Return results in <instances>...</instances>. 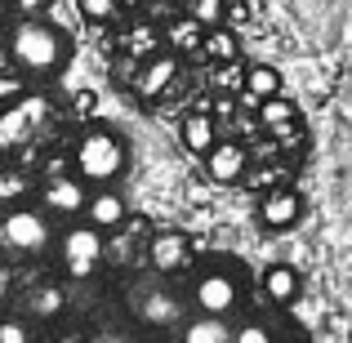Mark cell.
Masks as SVG:
<instances>
[{"label":"cell","mask_w":352,"mask_h":343,"mask_svg":"<svg viewBox=\"0 0 352 343\" xmlns=\"http://www.w3.org/2000/svg\"><path fill=\"white\" fill-rule=\"evenodd\" d=\"M0 241H5V250L18 254V258H41V254L54 250V219L45 214V210L18 201V206H9L5 219H0Z\"/></svg>","instance_id":"3"},{"label":"cell","mask_w":352,"mask_h":343,"mask_svg":"<svg viewBox=\"0 0 352 343\" xmlns=\"http://www.w3.org/2000/svg\"><path fill=\"white\" fill-rule=\"evenodd\" d=\"M27 188H32V183H27V170H5L0 174V201H5V206H18V201L27 197Z\"/></svg>","instance_id":"23"},{"label":"cell","mask_w":352,"mask_h":343,"mask_svg":"<svg viewBox=\"0 0 352 343\" xmlns=\"http://www.w3.org/2000/svg\"><path fill=\"white\" fill-rule=\"evenodd\" d=\"M5 71H14V63H9V49H5V41H0V76Z\"/></svg>","instance_id":"29"},{"label":"cell","mask_w":352,"mask_h":343,"mask_svg":"<svg viewBox=\"0 0 352 343\" xmlns=\"http://www.w3.org/2000/svg\"><path fill=\"white\" fill-rule=\"evenodd\" d=\"M5 299H9V272L0 267V308H5Z\"/></svg>","instance_id":"30"},{"label":"cell","mask_w":352,"mask_h":343,"mask_svg":"<svg viewBox=\"0 0 352 343\" xmlns=\"http://www.w3.org/2000/svg\"><path fill=\"white\" fill-rule=\"evenodd\" d=\"M303 219V197L294 188H267L258 201V223L267 232H290Z\"/></svg>","instance_id":"8"},{"label":"cell","mask_w":352,"mask_h":343,"mask_svg":"<svg viewBox=\"0 0 352 343\" xmlns=\"http://www.w3.org/2000/svg\"><path fill=\"white\" fill-rule=\"evenodd\" d=\"M85 201H89V188L76 174H54V179L41 183V210L50 219H80Z\"/></svg>","instance_id":"6"},{"label":"cell","mask_w":352,"mask_h":343,"mask_svg":"<svg viewBox=\"0 0 352 343\" xmlns=\"http://www.w3.org/2000/svg\"><path fill=\"white\" fill-rule=\"evenodd\" d=\"M147 263H152L156 276L188 272V267H192V241H188V232H179V228L152 232V241H147Z\"/></svg>","instance_id":"7"},{"label":"cell","mask_w":352,"mask_h":343,"mask_svg":"<svg viewBox=\"0 0 352 343\" xmlns=\"http://www.w3.org/2000/svg\"><path fill=\"white\" fill-rule=\"evenodd\" d=\"M103 258H107V236L98 228L72 223L67 232H63V241H58V263H63V272H67L72 281L94 276L98 267H103Z\"/></svg>","instance_id":"4"},{"label":"cell","mask_w":352,"mask_h":343,"mask_svg":"<svg viewBox=\"0 0 352 343\" xmlns=\"http://www.w3.org/2000/svg\"><path fill=\"white\" fill-rule=\"evenodd\" d=\"M161 41L170 45V54H197L201 49V27L192 18H179V23H170V36H161Z\"/></svg>","instance_id":"20"},{"label":"cell","mask_w":352,"mask_h":343,"mask_svg":"<svg viewBox=\"0 0 352 343\" xmlns=\"http://www.w3.org/2000/svg\"><path fill=\"white\" fill-rule=\"evenodd\" d=\"M116 5H120V9H147L152 0H116Z\"/></svg>","instance_id":"31"},{"label":"cell","mask_w":352,"mask_h":343,"mask_svg":"<svg viewBox=\"0 0 352 343\" xmlns=\"http://www.w3.org/2000/svg\"><path fill=\"white\" fill-rule=\"evenodd\" d=\"M174 80H179V54H170V49H161V54H152V58H143V67L134 71V89H138L143 98L165 94Z\"/></svg>","instance_id":"10"},{"label":"cell","mask_w":352,"mask_h":343,"mask_svg":"<svg viewBox=\"0 0 352 343\" xmlns=\"http://www.w3.org/2000/svg\"><path fill=\"white\" fill-rule=\"evenodd\" d=\"M241 89H245V103L254 107V103H263V98H272V94H281V71L272 67V63H250L245 67V76H241Z\"/></svg>","instance_id":"15"},{"label":"cell","mask_w":352,"mask_h":343,"mask_svg":"<svg viewBox=\"0 0 352 343\" xmlns=\"http://www.w3.org/2000/svg\"><path fill=\"white\" fill-rule=\"evenodd\" d=\"M0 343H27V326L23 321H0Z\"/></svg>","instance_id":"28"},{"label":"cell","mask_w":352,"mask_h":343,"mask_svg":"<svg viewBox=\"0 0 352 343\" xmlns=\"http://www.w3.org/2000/svg\"><path fill=\"white\" fill-rule=\"evenodd\" d=\"M183 343H232L228 317H192L183 326Z\"/></svg>","instance_id":"19"},{"label":"cell","mask_w":352,"mask_h":343,"mask_svg":"<svg viewBox=\"0 0 352 343\" xmlns=\"http://www.w3.org/2000/svg\"><path fill=\"white\" fill-rule=\"evenodd\" d=\"M263 294L276 308H290V303L299 299V272H294L290 263H267L263 267Z\"/></svg>","instance_id":"14"},{"label":"cell","mask_w":352,"mask_h":343,"mask_svg":"<svg viewBox=\"0 0 352 343\" xmlns=\"http://www.w3.org/2000/svg\"><path fill=\"white\" fill-rule=\"evenodd\" d=\"M192 303L201 317H232L241 303V276L228 263H214L206 272H197L192 281Z\"/></svg>","instance_id":"5"},{"label":"cell","mask_w":352,"mask_h":343,"mask_svg":"<svg viewBox=\"0 0 352 343\" xmlns=\"http://www.w3.org/2000/svg\"><path fill=\"white\" fill-rule=\"evenodd\" d=\"M254 112H258V125H263L267 134H276V129H285V125L299 120V107H294L285 94H272V98H263V103H254Z\"/></svg>","instance_id":"18"},{"label":"cell","mask_w":352,"mask_h":343,"mask_svg":"<svg viewBox=\"0 0 352 343\" xmlns=\"http://www.w3.org/2000/svg\"><path fill=\"white\" fill-rule=\"evenodd\" d=\"M161 32H156V23H138V27H129L125 36H120V54L125 58H134V63H143V58H152V54H161Z\"/></svg>","instance_id":"17"},{"label":"cell","mask_w":352,"mask_h":343,"mask_svg":"<svg viewBox=\"0 0 352 343\" xmlns=\"http://www.w3.org/2000/svg\"><path fill=\"white\" fill-rule=\"evenodd\" d=\"M206 170L214 183H236L241 174L250 170V152L241 143H214L206 152Z\"/></svg>","instance_id":"11"},{"label":"cell","mask_w":352,"mask_h":343,"mask_svg":"<svg viewBox=\"0 0 352 343\" xmlns=\"http://www.w3.org/2000/svg\"><path fill=\"white\" fill-rule=\"evenodd\" d=\"M138 317H143L147 326H170V321L183 317V303L174 299V294H165V290H143V299H138Z\"/></svg>","instance_id":"16"},{"label":"cell","mask_w":352,"mask_h":343,"mask_svg":"<svg viewBox=\"0 0 352 343\" xmlns=\"http://www.w3.org/2000/svg\"><path fill=\"white\" fill-rule=\"evenodd\" d=\"M72 165H76V179L85 188H112L129 170V147L112 125H89L72 143Z\"/></svg>","instance_id":"2"},{"label":"cell","mask_w":352,"mask_h":343,"mask_svg":"<svg viewBox=\"0 0 352 343\" xmlns=\"http://www.w3.org/2000/svg\"><path fill=\"white\" fill-rule=\"evenodd\" d=\"M197 54L206 63H214V67H228V63L241 58V36L228 32V23L223 27H210V32H201V49Z\"/></svg>","instance_id":"13"},{"label":"cell","mask_w":352,"mask_h":343,"mask_svg":"<svg viewBox=\"0 0 352 343\" xmlns=\"http://www.w3.org/2000/svg\"><path fill=\"white\" fill-rule=\"evenodd\" d=\"M58 308H63V290L58 285H41V290L32 294V312L36 317H54Z\"/></svg>","instance_id":"24"},{"label":"cell","mask_w":352,"mask_h":343,"mask_svg":"<svg viewBox=\"0 0 352 343\" xmlns=\"http://www.w3.org/2000/svg\"><path fill=\"white\" fill-rule=\"evenodd\" d=\"M80 219L107 236V232H120V228L129 223V206H125V197H120V192L94 188V192H89V201H85V214H80Z\"/></svg>","instance_id":"9"},{"label":"cell","mask_w":352,"mask_h":343,"mask_svg":"<svg viewBox=\"0 0 352 343\" xmlns=\"http://www.w3.org/2000/svg\"><path fill=\"white\" fill-rule=\"evenodd\" d=\"M9 5H14L18 18H45L54 9V0H9Z\"/></svg>","instance_id":"27"},{"label":"cell","mask_w":352,"mask_h":343,"mask_svg":"<svg viewBox=\"0 0 352 343\" xmlns=\"http://www.w3.org/2000/svg\"><path fill=\"white\" fill-rule=\"evenodd\" d=\"M18 98H27V76H18V71H5V76H0V107L18 103Z\"/></svg>","instance_id":"26"},{"label":"cell","mask_w":352,"mask_h":343,"mask_svg":"<svg viewBox=\"0 0 352 343\" xmlns=\"http://www.w3.org/2000/svg\"><path fill=\"white\" fill-rule=\"evenodd\" d=\"M76 14L85 18L89 27H107V23H116L120 5L116 0H76Z\"/></svg>","instance_id":"22"},{"label":"cell","mask_w":352,"mask_h":343,"mask_svg":"<svg viewBox=\"0 0 352 343\" xmlns=\"http://www.w3.org/2000/svg\"><path fill=\"white\" fill-rule=\"evenodd\" d=\"M232 343H276V339L263 321H241V326H232Z\"/></svg>","instance_id":"25"},{"label":"cell","mask_w":352,"mask_h":343,"mask_svg":"<svg viewBox=\"0 0 352 343\" xmlns=\"http://www.w3.org/2000/svg\"><path fill=\"white\" fill-rule=\"evenodd\" d=\"M188 18L210 32V27H223L228 23V0H188Z\"/></svg>","instance_id":"21"},{"label":"cell","mask_w":352,"mask_h":343,"mask_svg":"<svg viewBox=\"0 0 352 343\" xmlns=\"http://www.w3.org/2000/svg\"><path fill=\"white\" fill-rule=\"evenodd\" d=\"M179 138H183V147H188V152L206 156L210 147L219 143V129H214V116H210V107H192V112L183 116V125H179Z\"/></svg>","instance_id":"12"},{"label":"cell","mask_w":352,"mask_h":343,"mask_svg":"<svg viewBox=\"0 0 352 343\" xmlns=\"http://www.w3.org/2000/svg\"><path fill=\"white\" fill-rule=\"evenodd\" d=\"M5 49H9V63H14L18 76L54 80L58 71H67L76 45H72V36L63 32L50 14H45V18H18V23H9Z\"/></svg>","instance_id":"1"},{"label":"cell","mask_w":352,"mask_h":343,"mask_svg":"<svg viewBox=\"0 0 352 343\" xmlns=\"http://www.w3.org/2000/svg\"><path fill=\"white\" fill-rule=\"evenodd\" d=\"M5 18H9V5H5V0H0V27H5Z\"/></svg>","instance_id":"32"}]
</instances>
